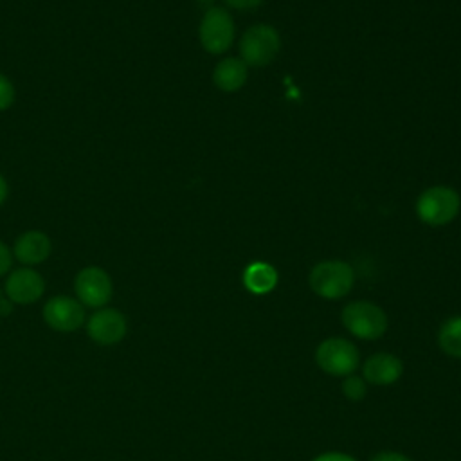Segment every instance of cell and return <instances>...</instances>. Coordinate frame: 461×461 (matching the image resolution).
Instances as JSON below:
<instances>
[{
    "mask_svg": "<svg viewBox=\"0 0 461 461\" xmlns=\"http://www.w3.org/2000/svg\"><path fill=\"white\" fill-rule=\"evenodd\" d=\"M461 209V198L457 191L448 185H432L425 189L416 200L418 218L430 225L441 227L450 223Z\"/></svg>",
    "mask_w": 461,
    "mask_h": 461,
    "instance_id": "1",
    "label": "cell"
},
{
    "mask_svg": "<svg viewBox=\"0 0 461 461\" xmlns=\"http://www.w3.org/2000/svg\"><path fill=\"white\" fill-rule=\"evenodd\" d=\"M281 50L279 32L267 23H256L240 40V56L247 67L261 68L270 65Z\"/></svg>",
    "mask_w": 461,
    "mask_h": 461,
    "instance_id": "2",
    "label": "cell"
},
{
    "mask_svg": "<svg viewBox=\"0 0 461 461\" xmlns=\"http://www.w3.org/2000/svg\"><path fill=\"white\" fill-rule=\"evenodd\" d=\"M310 288L324 299H339L349 294L355 283V274L349 263L328 259L317 263L308 277Z\"/></svg>",
    "mask_w": 461,
    "mask_h": 461,
    "instance_id": "3",
    "label": "cell"
},
{
    "mask_svg": "<svg viewBox=\"0 0 461 461\" xmlns=\"http://www.w3.org/2000/svg\"><path fill=\"white\" fill-rule=\"evenodd\" d=\"M342 324L355 337L375 340L385 333L387 315L371 301H353L342 310Z\"/></svg>",
    "mask_w": 461,
    "mask_h": 461,
    "instance_id": "4",
    "label": "cell"
},
{
    "mask_svg": "<svg viewBox=\"0 0 461 461\" xmlns=\"http://www.w3.org/2000/svg\"><path fill=\"white\" fill-rule=\"evenodd\" d=\"M315 360L324 373L331 376H348L358 367L360 355L353 342L340 337H331L319 344Z\"/></svg>",
    "mask_w": 461,
    "mask_h": 461,
    "instance_id": "5",
    "label": "cell"
},
{
    "mask_svg": "<svg viewBox=\"0 0 461 461\" xmlns=\"http://www.w3.org/2000/svg\"><path fill=\"white\" fill-rule=\"evenodd\" d=\"M198 36L207 52H225L234 41V22L229 11L223 7H209L202 16Z\"/></svg>",
    "mask_w": 461,
    "mask_h": 461,
    "instance_id": "6",
    "label": "cell"
},
{
    "mask_svg": "<svg viewBox=\"0 0 461 461\" xmlns=\"http://www.w3.org/2000/svg\"><path fill=\"white\" fill-rule=\"evenodd\" d=\"M76 299L86 308H103L112 299L113 285L108 272L101 267L90 265L81 268L74 279Z\"/></svg>",
    "mask_w": 461,
    "mask_h": 461,
    "instance_id": "7",
    "label": "cell"
},
{
    "mask_svg": "<svg viewBox=\"0 0 461 461\" xmlns=\"http://www.w3.org/2000/svg\"><path fill=\"white\" fill-rule=\"evenodd\" d=\"M43 321L47 322L49 328L61 331V333H70L79 330L85 322V306L70 297V295H54L50 297L41 310Z\"/></svg>",
    "mask_w": 461,
    "mask_h": 461,
    "instance_id": "8",
    "label": "cell"
},
{
    "mask_svg": "<svg viewBox=\"0 0 461 461\" xmlns=\"http://www.w3.org/2000/svg\"><path fill=\"white\" fill-rule=\"evenodd\" d=\"M128 331V322L122 312L115 308H97L88 319H86V333L88 337L101 344V346H112L124 339Z\"/></svg>",
    "mask_w": 461,
    "mask_h": 461,
    "instance_id": "9",
    "label": "cell"
},
{
    "mask_svg": "<svg viewBox=\"0 0 461 461\" xmlns=\"http://www.w3.org/2000/svg\"><path fill=\"white\" fill-rule=\"evenodd\" d=\"M4 290L14 304H32L43 295L45 281L32 267H20L9 272Z\"/></svg>",
    "mask_w": 461,
    "mask_h": 461,
    "instance_id": "10",
    "label": "cell"
},
{
    "mask_svg": "<svg viewBox=\"0 0 461 461\" xmlns=\"http://www.w3.org/2000/svg\"><path fill=\"white\" fill-rule=\"evenodd\" d=\"M11 250H13L14 259H18L22 265L34 267V265L43 263L50 256L52 243L45 232L32 229V230L22 232L16 238Z\"/></svg>",
    "mask_w": 461,
    "mask_h": 461,
    "instance_id": "11",
    "label": "cell"
},
{
    "mask_svg": "<svg viewBox=\"0 0 461 461\" xmlns=\"http://www.w3.org/2000/svg\"><path fill=\"white\" fill-rule=\"evenodd\" d=\"M364 378L375 385H389L403 373V364L391 353H375L364 362Z\"/></svg>",
    "mask_w": 461,
    "mask_h": 461,
    "instance_id": "12",
    "label": "cell"
},
{
    "mask_svg": "<svg viewBox=\"0 0 461 461\" xmlns=\"http://www.w3.org/2000/svg\"><path fill=\"white\" fill-rule=\"evenodd\" d=\"M249 76V67L241 58H225L221 59L212 72V81L221 92L240 90Z\"/></svg>",
    "mask_w": 461,
    "mask_h": 461,
    "instance_id": "13",
    "label": "cell"
},
{
    "mask_svg": "<svg viewBox=\"0 0 461 461\" xmlns=\"http://www.w3.org/2000/svg\"><path fill=\"white\" fill-rule=\"evenodd\" d=\"M243 283H245L247 290L252 294H258V295L268 294L277 283V272L272 265L256 261L245 268Z\"/></svg>",
    "mask_w": 461,
    "mask_h": 461,
    "instance_id": "14",
    "label": "cell"
},
{
    "mask_svg": "<svg viewBox=\"0 0 461 461\" xmlns=\"http://www.w3.org/2000/svg\"><path fill=\"white\" fill-rule=\"evenodd\" d=\"M438 342L447 355L461 358V315L450 317L441 324L438 331Z\"/></svg>",
    "mask_w": 461,
    "mask_h": 461,
    "instance_id": "15",
    "label": "cell"
},
{
    "mask_svg": "<svg viewBox=\"0 0 461 461\" xmlns=\"http://www.w3.org/2000/svg\"><path fill=\"white\" fill-rule=\"evenodd\" d=\"M342 391L344 394L357 402V400H362L366 396V384H364V378L357 376V375H348L346 380L342 382Z\"/></svg>",
    "mask_w": 461,
    "mask_h": 461,
    "instance_id": "16",
    "label": "cell"
},
{
    "mask_svg": "<svg viewBox=\"0 0 461 461\" xmlns=\"http://www.w3.org/2000/svg\"><path fill=\"white\" fill-rule=\"evenodd\" d=\"M16 97V90L14 85L11 83V79L4 74H0V112H5L13 106Z\"/></svg>",
    "mask_w": 461,
    "mask_h": 461,
    "instance_id": "17",
    "label": "cell"
},
{
    "mask_svg": "<svg viewBox=\"0 0 461 461\" xmlns=\"http://www.w3.org/2000/svg\"><path fill=\"white\" fill-rule=\"evenodd\" d=\"M13 259H14L13 250L4 241H0V277L5 276L7 272H11Z\"/></svg>",
    "mask_w": 461,
    "mask_h": 461,
    "instance_id": "18",
    "label": "cell"
},
{
    "mask_svg": "<svg viewBox=\"0 0 461 461\" xmlns=\"http://www.w3.org/2000/svg\"><path fill=\"white\" fill-rule=\"evenodd\" d=\"M263 0H225L227 5L234 7V9H240V11H250L254 7H258Z\"/></svg>",
    "mask_w": 461,
    "mask_h": 461,
    "instance_id": "19",
    "label": "cell"
},
{
    "mask_svg": "<svg viewBox=\"0 0 461 461\" xmlns=\"http://www.w3.org/2000/svg\"><path fill=\"white\" fill-rule=\"evenodd\" d=\"M313 461H357V459L348 454H342V452H326V454L317 456Z\"/></svg>",
    "mask_w": 461,
    "mask_h": 461,
    "instance_id": "20",
    "label": "cell"
},
{
    "mask_svg": "<svg viewBox=\"0 0 461 461\" xmlns=\"http://www.w3.org/2000/svg\"><path fill=\"white\" fill-rule=\"evenodd\" d=\"M371 461H412V459H409L400 452H380Z\"/></svg>",
    "mask_w": 461,
    "mask_h": 461,
    "instance_id": "21",
    "label": "cell"
},
{
    "mask_svg": "<svg viewBox=\"0 0 461 461\" xmlns=\"http://www.w3.org/2000/svg\"><path fill=\"white\" fill-rule=\"evenodd\" d=\"M13 301L7 299V297H2L0 299V317H7L11 312H13Z\"/></svg>",
    "mask_w": 461,
    "mask_h": 461,
    "instance_id": "22",
    "label": "cell"
},
{
    "mask_svg": "<svg viewBox=\"0 0 461 461\" xmlns=\"http://www.w3.org/2000/svg\"><path fill=\"white\" fill-rule=\"evenodd\" d=\"M7 194H9V185H7V180L0 175V205L7 200Z\"/></svg>",
    "mask_w": 461,
    "mask_h": 461,
    "instance_id": "23",
    "label": "cell"
},
{
    "mask_svg": "<svg viewBox=\"0 0 461 461\" xmlns=\"http://www.w3.org/2000/svg\"><path fill=\"white\" fill-rule=\"evenodd\" d=\"M198 2H200V4H212L214 0H198Z\"/></svg>",
    "mask_w": 461,
    "mask_h": 461,
    "instance_id": "24",
    "label": "cell"
},
{
    "mask_svg": "<svg viewBox=\"0 0 461 461\" xmlns=\"http://www.w3.org/2000/svg\"><path fill=\"white\" fill-rule=\"evenodd\" d=\"M0 299H2V292H0Z\"/></svg>",
    "mask_w": 461,
    "mask_h": 461,
    "instance_id": "25",
    "label": "cell"
}]
</instances>
